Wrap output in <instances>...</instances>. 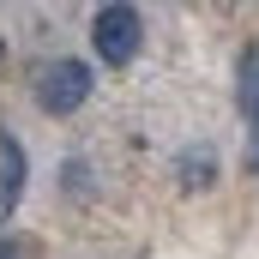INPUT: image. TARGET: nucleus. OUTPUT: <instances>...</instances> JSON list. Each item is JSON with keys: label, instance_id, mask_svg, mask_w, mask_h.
<instances>
[{"label": "nucleus", "instance_id": "4", "mask_svg": "<svg viewBox=\"0 0 259 259\" xmlns=\"http://www.w3.org/2000/svg\"><path fill=\"white\" fill-rule=\"evenodd\" d=\"M18 193H24V145L0 133V223L18 211Z\"/></svg>", "mask_w": 259, "mask_h": 259}, {"label": "nucleus", "instance_id": "1", "mask_svg": "<svg viewBox=\"0 0 259 259\" xmlns=\"http://www.w3.org/2000/svg\"><path fill=\"white\" fill-rule=\"evenodd\" d=\"M139 12L133 6H97V18H91V42H97V55L109 66H127L139 55Z\"/></svg>", "mask_w": 259, "mask_h": 259}, {"label": "nucleus", "instance_id": "6", "mask_svg": "<svg viewBox=\"0 0 259 259\" xmlns=\"http://www.w3.org/2000/svg\"><path fill=\"white\" fill-rule=\"evenodd\" d=\"M0 259H30V241H0Z\"/></svg>", "mask_w": 259, "mask_h": 259}, {"label": "nucleus", "instance_id": "3", "mask_svg": "<svg viewBox=\"0 0 259 259\" xmlns=\"http://www.w3.org/2000/svg\"><path fill=\"white\" fill-rule=\"evenodd\" d=\"M235 103L247 115V169L259 175V49L241 55V84H235Z\"/></svg>", "mask_w": 259, "mask_h": 259}, {"label": "nucleus", "instance_id": "5", "mask_svg": "<svg viewBox=\"0 0 259 259\" xmlns=\"http://www.w3.org/2000/svg\"><path fill=\"white\" fill-rule=\"evenodd\" d=\"M211 169H217V163H211V157H187V181H193V187H205V181H211Z\"/></svg>", "mask_w": 259, "mask_h": 259}, {"label": "nucleus", "instance_id": "2", "mask_svg": "<svg viewBox=\"0 0 259 259\" xmlns=\"http://www.w3.org/2000/svg\"><path fill=\"white\" fill-rule=\"evenodd\" d=\"M84 97H91V66L84 61H49L36 72V103L49 115H72Z\"/></svg>", "mask_w": 259, "mask_h": 259}]
</instances>
